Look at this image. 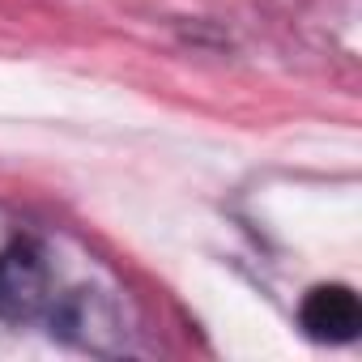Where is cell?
<instances>
[{
	"label": "cell",
	"instance_id": "cell-1",
	"mask_svg": "<svg viewBox=\"0 0 362 362\" xmlns=\"http://www.w3.org/2000/svg\"><path fill=\"white\" fill-rule=\"evenodd\" d=\"M52 307V273L30 243L0 252V320H39Z\"/></svg>",
	"mask_w": 362,
	"mask_h": 362
},
{
	"label": "cell",
	"instance_id": "cell-2",
	"mask_svg": "<svg viewBox=\"0 0 362 362\" xmlns=\"http://www.w3.org/2000/svg\"><path fill=\"white\" fill-rule=\"evenodd\" d=\"M298 324L311 341H324V345H345L358 337L362 328V307H358V294L349 286H315L303 307H298Z\"/></svg>",
	"mask_w": 362,
	"mask_h": 362
}]
</instances>
